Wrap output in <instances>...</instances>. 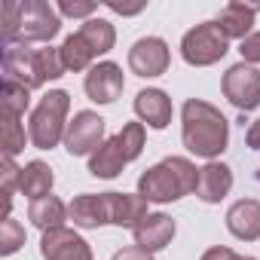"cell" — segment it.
I'll return each instance as SVG.
<instances>
[{
  "instance_id": "6da1fadb",
  "label": "cell",
  "mask_w": 260,
  "mask_h": 260,
  "mask_svg": "<svg viewBox=\"0 0 260 260\" xmlns=\"http://www.w3.org/2000/svg\"><path fill=\"white\" fill-rule=\"evenodd\" d=\"M181 141L193 156L214 162L230 144V119L214 104L190 98L181 107Z\"/></svg>"
},
{
  "instance_id": "7a4b0ae2",
  "label": "cell",
  "mask_w": 260,
  "mask_h": 260,
  "mask_svg": "<svg viewBox=\"0 0 260 260\" xmlns=\"http://www.w3.org/2000/svg\"><path fill=\"white\" fill-rule=\"evenodd\" d=\"M196 184H199V169L187 156H169L138 178V193L147 202L166 205L184 199L187 193H196Z\"/></svg>"
},
{
  "instance_id": "3957f363",
  "label": "cell",
  "mask_w": 260,
  "mask_h": 260,
  "mask_svg": "<svg viewBox=\"0 0 260 260\" xmlns=\"http://www.w3.org/2000/svg\"><path fill=\"white\" fill-rule=\"evenodd\" d=\"M68 110H71V95L64 89H49L37 101V107L31 110V119H28V135L37 150H52V147H58V141H64Z\"/></svg>"
},
{
  "instance_id": "277c9868",
  "label": "cell",
  "mask_w": 260,
  "mask_h": 260,
  "mask_svg": "<svg viewBox=\"0 0 260 260\" xmlns=\"http://www.w3.org/2000/svg\"><path fill=\"white\" fill-rule=\"evenodd\" d=\"M226 52H230V40L223 37V31L217 28V22H202V25L190 28L181 37V55L193 68L217 64Z\"/></svg>"
},
{
  "instance_id": "5b68a950",
  "label": "cell",
  "mask_w": 260,
  "mask_h": 260,
  "mask_svg": "<svg viewBox=\"0 0 260 260\" xmlns=\"http://www.w3.org/2000/svg\"><path fill=\"white\" fill-rule=\"evenodd\" d=\"M220 89H223V98L242 113L260 107V71L254 64L239 61L233 68H226V74L220 80Z\"/></svg>"
},
{
  "instance_id": "8992f818",
  "label": "cell",
  "mask_w": 260,
  "mask_h": 260,
  "mask_svg": "<svg viewBox=\"0 0 260 260\" xmlns=\"http://www.w3.org/2000/svg\"><path fill=\"white\" fill-rule=\"evenodd\" d=\"M61 31V16L46 0H25L22 4V28L19 43H46Z\"/></svg>"
},
{
  "instance_id": "52a82bcc",
  "label": "cell",
  "mask_w": 260,
  "mask_h": 260,
  "mask_svg": "<svg viewBox=\"0 0 260 260\" xmlns=\"http://www.w3.org/2000/svg\"><path fill=\"white\" fill-rule=\"evenodd\" d=\"M101 144H104V119L95 110L74 113L64 132V150L71 156H92Z\"/></svg>"
},
{
  "instance_id": "ba28073f",
  "label": "cell",
  "mask_w": 260,
  "mask_h": 260,
  "mask_svg": "<svg viewBox=\"0 0 260 260\" xmlns=\"http://www.w3.org/2000/svg\"><path fill=\"white\" fill-rule=\"evenodd\" d=\"M113 196L116 193H80L68 205V220L80 230H98L113 223Z\"/></svg>"
},
{
  "instance_id": "9c48e42d",
  "label": "cell",
  "mask_w": 260,
  "mask_h": 260,
  "mask_svg": "<svg viewBox=\"0 0 260 260\" xmlns=\"http://www.w3.org/2000/svg\"><path fill=\"white\" fill-rule=\"evenodd\" d=\"M169 64H172V52L162 37H141L128 49V71L138 77H162Z\"/></svg>"
},
{
  "instance_id": "30bf717a",
  "label": "cell",
  "mask_w": 260,
  "mask_h": 260,
  "mask_svg": "<svg viewBox=\"0 0 260 260\" xmlns=\"http://www.w3.org/2000/svg\"><path fill=\"white\" fill-rule=\"evenodd\" d=\"M83 89L86 95L95 101V104H113L122 89H125V77H122V68L113 64V61H98L89 68L86 80H83Z\"/></svg>"
},
{
  "instance_id": "8fae6325",
  "label": "cell",
  "mask_w": 260,
  "mask_h": 260,
  "mask_svg": "<svg viewBox=\"0 0 260 260\" xmlns=\"http://www.w3.org/2000/svg\"><path fill=\"white\" fill-rule=\"evenodd\" d=\"M40 254H43V260H92L89 242L80 233L68 230V226H58V230L43 233Z\"/></svg>"
},
{
  "instance_id": "7c38bea8",
  "label": "cell",
  "mask_w": 260,
  "mask_h": 260,
  "mask_svg": "<svg viewBox=\"0 0 260 260\" xmlns=\"http://www.w3.org/2000/svg\"><path fill=\"white\" fill-rule=\"evenodd\" d=\"M175 233H178L175 220H172L169 214H162V211L147 214V217L132 230L135 245H138V248H144V251H150V254H156V251H162L166 245H172Z\"/></svg>"
},
{
  "instance_id": "4fadbf2b",
  "label": "cell",
  "mask_w": 260,
  "mask_h": 260,
  "mask_svg": "<svg viewBox=\"0 0 260 260\" xmlns=\"http://www.w3.org/2000/svg\"><path fill=\"white\" fill-rule=\"evenodd\" d=\"M226 230L242 242L260 239V202L257 199H239L226 208Z\"/></svg>"
},
{
  "instance_id": "5bb4252c",
  "label": "cell",
  "mask_w": 260,
  "mask_h": 260,
  "mask_svg": "<svg viewBox=\"0 0 260 260\" xmlns=\"http://www.w3.org/2000/svg\"><path fill=\"white\" fill-rule=\"evenodd\" d=\"M135 113L150 128H166L172 122V98L162 89H141L135 95Z\"/></svg>"
},
{
  "instance_id": "9a60e30c",
  "label": "cell",
  "mask_w": 260,
  "mask_h": 260,
  "mask_svg": "<svg viewBox=\"0 0 260 260\" xmlns=\"http://www.w3.org/2000/svg\"><path fill=\"white\" fill-rule=\"evenodd\" d=\"M233 190V169L223 166V162H205L199 169V184H196V196L208 205L220 202L226 193Z\"/></svg>"
},
{
  "instance_id": "2e32d148",
  "label": "cell",
  "mask_w": 260,
  "mask_h": 260,
  "mask_svg": "<svg viewBox=\"0 0 260 260\" xmlns=\"http://www.w3.org/2000/svg\"><path fill=\"white\" fill-rule=\"evenodd\" d=\"M257 10H260V7L239 4V0H236V4H226V7L220 10V16H217L214 22H217V28L223 31L226 40H245V37L251 34V25H254Z\"/></svg>"
},
{
  "instance_id": "e0dca14e",
  "label": "cell",
  "mask_w": 260,
  "mask_h": 260,
  "mask_svg": "<svg viewBox=\"0 0 260 260\" xmlns=\"http://www.w3.org/2000/svg\"><path fill=\"white\" fill-rule=\"evenodd\" d=\"M125 166H128V159H125V153L119 150L116 135L107 138V141L89 156V175H92V178H104V181H110V178H116Z\"/></svg>"
},
{
  "instance_id": "ac0fdd59",
  "label": "cell",
  "mask_w": 260,
  "mask_h": 260,
  "mask_svg": "<svg viewBox=\"0 0 260 260\" xmlns=\"http://www.w3.org/2000/svg\"><path fill=\"white\" fill-rule=\"evenodd\" d=\"M28 220H31L37 230H43V233L58 230V226H64V220H68V205H64L58 196L34 199L31 208H28Z\"/></svg>"
},
{
  "instance_id": "d6986e66",
  "label": "cell",
  "mask_w": 260,
  "mask_h": 260,
  "mask_svg": "<svg viewBox=\"0 0 260 260\" xmlns=\"http://www.w3.org/2000/svg\"><path fill=\"white\" fill-rule=\"evenodd\" d=\"M52 184H55V175L52 169L43 162V159H31L25 169H22V196H28L31 202L34 199H43V196H52Z\"/></svg>"
},
{
  "instance_id": "ffe728a7",
  "label": "cell",
  "mask_w": 260,
  "mask_h": 260,
  "mask_svg": "<svg viewBox=\"0 0 260 260\" xmlns=\"http://www.w3.org/2000/svg\"><path fill=\"white\" fill-rule=\"evenodd\" d=\"M147 199L141 193H116L113 196V226H128L135 230L147 217Z\"/></svg>"
},
{
  "instance_id": "44dd1931",
  "label": "cell",
  "mask_w": 260,
  "mask_h": 260,
  "mask_svg": "<svg viewBox=\"0 0 260 260\" xmlns=\"http://www.w3.org/2000/svg\"><path fill=\"white\" fill-rule=\"evenodd\" d=\"M77 34L89 43V49H92L95 55L110 52L113 43H116V31H113V25H110L107 19H89V22H83Z\"/></svg>"
},
{
  "instance_id": "7402d4cb",
  "label": "cell",
  "mask_w": 260,
  "mask_h": 260,
  "mask_svg": "<svg viewBox=\"0 0 260 260\" xmlns=\"http://www.w3.org/2000/svg\"><path fill=\"white\" fill-rule=\"evenodd\" d=\"M58 52H61V64H64V71H74V74H77V71H89L92 61L98 58L80 34H71V37L58 46Z\"/></svg>"
},
{
  "instance_id": "603a6c76",
  "label": "cell",
  "mask_w": 260,
  "mask_h": 260,
  "mask_svg": "<svg viewBox=\"0 0 260 260\" xmlns=\"http://www.w3.org/2000/svg\"><path fill=\"white\" fill-rule=\"evenodd\" d=\"M34 77L37 86L64 77V64H61V52L52 46H34Z\"/></svg>"
},
{
  "instance_id": "cb8c5ba5",
  "label": "cell",
  "mask_w": 260,
  "mask_h": 260,
  "mask_svg": "<svg viewBox=\"0 0 260 260\" xmlns=\"http://www.w3.org/2000/svg\"><path fill=\"white\" fill-rule=\"evenodd\" d=\"M25 141H31V135L25 132L22 116L4 110V156H16L25 150Z\"/></svg>"
},
{
  "instance_id": "d4e9b609",
  "label": "cell",
  "mask_w": 260,
  "mask_h": 260,
  "mask_svg": "<svg viewBox=\"0 0 260 260\" xmlns=\"http://www.w3.org/2000/svg\"><path fill=\"white\" fill-rule=\"evenodd\" d=\"M0 98H4V110L25 116V110L31 107V89H25L22 83L4 80V89H0Z\"/></svg>"
},
{
  "instance_id": "484cf974",
  "label": "cell",
  "mask_w": 260,
  "mask_h": 260,
  "mask_svg": "<svg viewBox=\"0 0 260 260\" xmlns=\"http://www.w3.org/2000/svg\"><path fill=\"white\" fill-rule=\"evenodd\" d=\"M22 245H25V226L16 217H4V223H0V254L10 257Z\"/></svg>"
},
{
  "instance_id": "4316f807",
  "label": "cell",
  "mask_w": 260,
  "mask_h": 260,
  "mask_svg": "<svg viewBox=\"0 0 260 260\" xmlns=\"http://www.w3.org/2000/svg\"><path fill=\"white\" fill-rule=\"evenodd\" d=\"M19 28H22V4L10 0L4 7V46L19 43Z\"/></svg>"
},
{
  "instance_id": "83f0119b",
  "label": "cell",
  "mask_w": 260,
  "mask_h": 260,
  "mask_svg": "<svg viewBox=\"0 0 260 260\" xmlns=\"http://www.w3.org/2000/svg\"><path fill=\"white\" fill-rule=\"evenodd\" d=\"M0 181H4V196H13L22 187V169L13 162V156H4L0 162Z\"/></svg>"
},
{
  "instance_id": "f1b7e54d",
  "label": "cell",
  "mask_w": 260,
  "mask_h": 260,
  "mask_svg": "<svg viewBox=\"0 0 260 260\" xmlns=\"http://www.w3.org/2000/svg\"><path fill=\"white\" fill-rule=\"evenodd\" d=\"M98 7L92 4V0H61L58 4V16H71V19H92V13H95Z\"/></svg>"
},
{
  "instance_id": "f546056e",
  "label": "cell",
  "mask_w": 260,
  "mask_h": 260,
  "mask_svg": "<svg viewBox=\"0 0 260 260\" xmlns=\"http://www.w3.org/2000/svg\"><path fill=\"white\" fill-rule=\"evenodd\" d=\"M239 52H242V61H245V64H260V31H251V34L242 40Z\"/></svg>"
},
{
  "instance_id": "4dcf8cb0",
  "label": "cell",
  "mask_w": 260,
  "mask_h": 260,
  "mask_svg": "<svg viewBox=\"0 0 260 260\" xmlns=\"http://www.w3.org/2000/svg\"><path fill=\"white\" fill-rule=\"evenodd\" d=\"M110 260H156L150 251H144V248H138V245H132V248H119Z\"/></svg>"
},
{
  "instance_id": "1f68e13d",
  "label": "cell",
  "mask_w": 260,
  "mask_h": 260,
  "mask_svg": "<svg viewBox=\"0 0 260 260\" xmlns=\"http://www.w3.org/2000/svg\"><path fill=\"white\" fill-rule=\"evenodd\" d=\"M199 260H239V254H236L233 248H226V245H214V248H208Z\"/></svg>"
},
{
  "instance_id": "d6a6232c",
  "label": "cell",
  "mask_w": 260,
  "mask_h": 260,
  "mask_svg": "<svg viewBox=\"0 0 260 260\" xmlns=\"http://www.w3.org/2000/svg\"><path fill=\"white\" fill-rule=\"evenodd\" d=\"M245 141H248V147H251V150H257V153H260V119H254V122L248 125Z\"/></svg>"
},
{
  "instance_id": "836d02e7",
  "label": "cell",
  "mask_w": 260,
  "mask_h": 260,
  "mask_svg": "<svg viewBox=\"0 0 260 260\" xmlns=\"http://www.w3.org/2000/svg\"><path fill=\"white\" fill-rule=\"evenodd\" d=\"M113 13H119V16H135V13H141L144 10V4H138V7H119V4H107Z\"/></svg>"
},
{
  "instance_id": "e575fe53",
  "label": "cell",
  "mask_w": 260,
  "mask_h": 260,
  "mask_svg": "<svg viewBox=\"0 0 260 260\" xmlns=\"http://www.w3.org/2000/svg\"><path fill=\"white\" fill-rule=\"evenodd\" d=\"M239 260H257V257H239Z\"/></svg>"
},
{
  "instance_id": "d590c367",
  "label": "cell",
  "mask_w": 260,
  "mask_h": 260,
  "mask_svg": "<svg viewBox=\"0 0 260 260\" xmlns=\"http://www.w3.org/2000/svg\"><path fill=\"white\" fill-rule=\"evenodd\" d=\"M257 181H260V172H257Z\"/></svg>"
}]
</instances>
